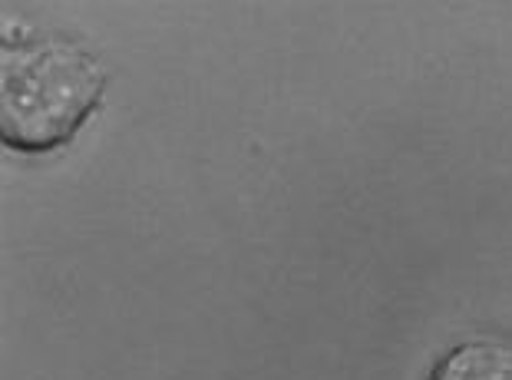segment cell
Here are the masks:
<instances>
[{
    "instance_id": "cell-1",
    "label": "cell",
    "mask_w": 512,
    "mask_h": 380,
    "mask_svg": "<svg viewBox=\"0 0 512 380\" xmlns=\"http://www.w3.org/2000/svg\"><path fill=\"white\" fill-rule=\"evenodd\" d=\"M106 93V70L83 43L7 20L0 34V139L40 156L67 146Z\"/></svg>"
},
{
    "instance_id": "cell-2",
    "label": "cell",
    "mask_w": 512,
    "mask_h": 380,
    "mask_svg": "<svg viewBox=\"0 0 512 380\" xmlns=\"http://www.w3.org/2000/svg\"><path fill=\"white\" fill-rule=\"evenodd\" d=\"M427 380H512V341L476 338L446 351Z\"/></svg>"
}]
</instances>
